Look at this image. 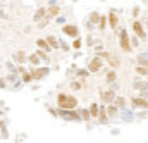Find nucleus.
Instances as JSON below:
<instances>
[{"label":"nucleus","instance_id":"1","mask_svg":"<svg viewBox=\"0 0 148 143\" xmlns=\"http://www.w3.org/2000/svg\"><path fill=\"white\" fill-rule=\"evenodd\" d=\"M57 107H59V110H74L77 107V98L69 93H59L57 95Z\"/></svg>","mask_w":148,"mask_h":143},{"label":"nucleus","instance_id":"2","mask_svg":"<svg viewBox=\"0 0 148 143\" xmlns=\"http://www.w3.org/2000/svg\"><path fill=\"white\" fill-rule=\"evenodd\" d=\"M119 43H121V48H122V52H126V54H129L131 52V40H129V35H127V31L126 30H121V33H119Z\"/></svg>","mask_w":148,"mask_h":143},{"label":"nucleus","instance_id":"3","mask_svg":"<svg viewBox=\"0 0 148 143\" xmlns=\"http://www.w3.org/2000/svg\"><path fill=\"white\" fill-rule=\"evenodd\" d=\"M100 100H102V104H112L115 100V90L114 88L100 90Z\"/></svg>","mask_w":148,"mask_h":143},{"label":"nucleus","instance_id":"4","mask_svg":"<svg viewBox=\"0 0 148 143\" xmlns=\"http://www.w3.org/2000/svg\"><path fill=\"white\" fill-rule=\"evenodd\" d=\"M62 33L67 36H71V38H77L79 36V28L76 26V24H64L62 26Z\"/></svg>","mask_w":148,"mask_h":143},{"label":"nucleus","instance_id":"5","mask_svg":"<svg viewBox=\"0 0 148 143\" xmlns=\"http://www.w3.org/2000/svg\"><path fill=\"white\" fill-rule=\"evenodd\" d=\"M133 31L136 33V36L138 38H141L143 41L147 40V33H145V28H143V24H141V21H133Z\"/></svg>","mask_w":148,"mask_h":143},{"label":"nucleus","instance_id":"6","mask_svg":"<svg viewBox=\"0 0 148 143\" xmlns=\"http://www.w3.org/2000/svg\"><path fill=\"white\" fill-rule=\"evenodd\" d=\"M102 66H103L102 59H100V57H95V59H91V60L88 62V72H98L102 69Z\"/></svg>","mask_w":148,"mask_h":143},{"label":"nucleus","instance_id":"7","mask_svg":"<svg viewBox=\"0 0 148 143\" xmlns=\"http://www.w3.org/2000/svg\"><path fill=\"white\" fill-rule=\"evenodd\" d=\"M59 116L62 119H67V121H79V114L76 110H59Z\"/></svg>","mask_w":148,"mask_h":143},{"label":"nucleus","instance_id":"8","mask_svg":"<svg viewBox=\"0 0 148 143\" xmlns=\"http://www.w3.org/2000/svg\"><path fill=\"white\" fill-rule=\"evenodd\" d=\"M131 105H133V107H140V109H143V110H147L148 109V100L147 98H143V97H136V98L131 100Z\"/></svg>","mask_w":148,"mask_h":143},{"label":"nucleus","instance_id":"9","mask_svg":"<svg viewBox=\"0 0 148 143\" xmlns=\"http://www.w3.org/2000/svg\"><path fill=\"white\" fill-rule=\"evenodd\" d=\"M36 47L40 48V50H43V52H50V50H52V47L48 45V41H47L45 38H38L36 40Z\"/></svg>","mask_w":148,"mask_h":143},{"label":"nucleus","instance_id":"10","mask_svg":"<svg viewBox=\"0 0 148 143\" xmlns=\"http://www.w3.org/2000/svg\"><path fill=\"white\" fill-rule=\"evenodd\" d=\"M107 21H109V24H110L112 30H115V28H117V24H119V19H117V14H115V10H110V12H109V17H107Z\"/></svg>","mask_w":148,"mask_h":143},{"label":"nucleus","instance_id":"11","mask_svg":"<svg viewBox=\"0 0 148 143\" xmlns=\"http://www.w3.org/2000/svg\"><path fill=\"white\" fill-rule=\"evenodd\" d=\"M48 72H50L48 67H40V69H36V71L33 72V79H41V78H45Z\"/></svg>","mask_w":148,"mask_h":143},{"label":"nucleus","instance_id":"12","mask_svg":"<svg viewBox=\"0 0 148 143\" xmlns=\"http://www.w3.org/2000/svg\"><path fill=\"white\" fill-rule=\"evenodd\" d=\"M98 121H100L102 124H107V122H109V116H107V110H105L103 105L100 107V112H98Z\"/></svg>","mask_w":148,"mask_h":143},{"label":"nucleus","instance_id":"13","mask_svg":"<svg viewBox=\"0 0 148 143\" xmlns=\"http://www.w3.org/2000/svg\"><path fill=\"white\" fill-rule=\"evenodd\" d=\"M45 14H47V9L45 7H40L36 12H35V16H33V21L40 23V19H45Z\"/></svg>","mask_w":148,"mask_h":143},{"label":"nucleus","instance_id":"14","mask_svg":"<svg viewBox=\"0 0 148 143\" xmlns=\"http://www.w3.org/2000/svg\"><path fill=\"white\" fill-rule=\"evenodd\" d=\"M59 12H60V7H59V5H50L48 10H47V16H48V17H55Z\"/></svg>","mask_w":148,"mask_h":143},{"label":"nucleus","instance_id":"15","mask_svg":"<svg viewBox=\"0 0 148 143\" xmlns=\"http://www.w3.org/2000/svg\"><path fill=\"white\" fill-rule=\"evenodd\" d=\"M47 41H48V45L52 47V50H55V48H59V41H57V38L55 36H52V35H48L47 38H45Z\"/></svg>","mask_w":148,"mask_h":143},{"label":"nucleus","instance_id":"16","mask_svg":"<svg viewBox=\"0 0 148 143\" xmlns=\"http://www.w3.org/2000/svg\"><path fill=\"white\" fill-rule=\"evenodd\" d=\"M100 19H102V16H100L98 12H91V14H90V24H98Z\"/></svg>","mask_w":148,"mask_h":143},{"label":"nucleus","instance_id":"17","mask_svg":"<svg viewBox=\"0 0 148 143\" xmlns=\"http://www.w3.org/2000/svg\"><path fill=\"white\" fill-rule=\"evenodd\" d=\"M88 110H90V116H91V117H97V119H98V112H100V107H98L97 104H91Z\"/></svg>","mask_w":148,"mask_h":143},{"label":"nucleus","instance_id":"18","mask_svg":"<svg viewBox=\"0 0 148 143\" xmlns=\"http://www.w3.org/2000/svg\"><path fill=\"white\" fill-rule=\"evenodd\" d=\"M105 110H107V116H109V119H110V117H115V114H117L119 109L115 107L114 104H109V107L105 109Z\"/></svg>","mask_w":148,"mask_h":143},{"label":"nucleus","instance_id":"19","mask_svg":"<svg viewBox=\"0 0 148 143\" xmlns=\"http://www.w3.org/2000/svg\"><path fill=\"white\" fill-rule=\"evenodd\" d=\"M112 104H114L117 109H122L124 105H126V98H124V97H115V100H114Z\"/></svg>","mask_w":148,"mask_h":143},{"label":"nucleus","instance_id":"20","mask_svg":"<svg viewBox=\"0 0 148 143\" xmlns=\"http://www.w3.org/2000/svg\"><path fill=\"white\" fill-rule=\"evenodd\" d=\"M134 88H136V90L145 91V90H148V83H147V81H136V83H134Z\"/></svg>","mask_w":148,"mask_h":143},{"label":"nucleus","instance_id":"21","mask_svg":"<svg viewBox=\"0 0 148 143\" xmlns=\"http://www.w3.org/2000/svg\"><path fill=\"white\" fill-rule=\"evenodd\" d=\"M115 79H117V74H115V71H114V69L107 72V76H105V81H107V83H114Z\"/></svg>","mask_w":148,"mask_h":143},{"label":"nucleus","instance_id":"22","mask_svg":"<svg viewBox=\"0 0 148 143\" xmlns=\"http://www.w3.org/2000/svg\"><path fill=\"white\" fill-rule=\"evenodd\" d=\"M14 59H16V62H17V64H23V62H26V60H28V59H26V55H24L23 52H17V54L14 55Z\"/></svg>","mask_w":148,"mask_h":143},{"label":"nucleus","instance_id":"23","mask_svg":"<svg viewBox=\"0 0 148 143\" xmlns=\"http://www.w3.org/2000/svg\"><path fill=\"white\" fill-rule=\"evenodd\" d=\"M28 62L33 64V66H38L40 64V57H38L36 54H31V55H28Z\"/></svg>","mask_w":148,"mask_h":143},{"label":"nucleus","instance_id":"24","mask_svg":"<svg viewBox=\"0 0 148 143\" xmlns=\"http://www.w3.org/2000/svg\"><path fill=\"white\" fill-rule=\"evenodd\" d=\"M79 117H81L83 121H90V119H91V116H90V110H88V109H83V110L79 112Z\"/></svg>","mask_w":148,"mask_h":143},{"label":"nucleus","instance_id":"25","mask_svg":"<svg viewBox=\"0 0 148 143\" xmlns=\"http://www.w3.org/2000/svg\"><path fill=\"white\" fill-rule=\"evenodd\" d=\"M109 64H110V67H115V69H117V67L121 66V59H119V57H110V59H109Z\"/></svg>","mask_w":148,"mask_h":143},{"label":"nucleus","instance_id":"26","mask_svg":"<svg viewBox=\"0 0 148 143\" xmlns=\"http://www.w3.org/2000/svg\"><path fill=\"white\" fill-rule=\"evenodd\" d=\"M136 74H140V76H148V69L145 66H136Z\"/></svg>","mask_w":148,"mask_h":143},{"label":"nucleus","instance_id":"27","mask_svg":"<svg viewBox=\"0 0 148 143\" xmlns=\"http://www.w3.org/2000/svg\"><path fill=\"white\" fill-rule=\"evenodd\" d=\"M71 88H73L74 91H79V90L84 88V85H83L81 81H73V83H71Z\"/></svg>","mask_w":148,"mask_h":143},{"label":"nucleus","instance_id":"28","mask_svg":"<svg viewBox=\"0 0 148 143\" xmlns=\"http://www.w3.org/2000/svg\"><path fill=\"white\" fill-rule=\"evenodd\" d=\"M36 55H38V57H40V60H47V62L50 60V59H48V55H47V52H43V50H40V48H38Z\"/></svg>","mask_w":148,"mask_h":143},{"label":"nucleus","instance_id":"29","mask_svg":"<svg viewBox=\"0 0 148 143\" xmlns=\"http://www.w3.org/2000/svg\"><path fill=\"white\" fill-rule=\"evenodd\" d=\"M73 48H74V50H79V48H81V40H79V36H77V38H74Z\"/></svg>","mask_w":148,"mask_h":143},{"label":"nucleus","instance_id":"30","mask_svg":"<svg viewBox=\"0 0 148 143\" xmlns=\"http://www.w3.org/2000/svg\"><path fill=\"white\" fill-rule=\"evenodd\" d=\"M24 76H23V79H24V83H29L31 79H33V74H29V72H23Z\"/></svg>","mask_w":148,"mask_h":143},{"label":"nucleus","instance_id":"31","mask_svg":"<svg viewBox=\"0 0 148 143\" xmlns=\"http://www.w3.org/2000/svg\"><path fill=\"white\" fill-rule=\"evenodd\" d=\"M105 23H107V17H103V16H102L100 23H98V28H100V30H103V28H105Z\"/></svg>","mask_w":148,"mask_h":143},{"label":"nucleus","instance_id":"32","mask_svg":"<svg viewBox=\"0 0 148 143\" xmlns=\"http://www.w3.org/2000/svg\"><path fill=\"white\" fill-rule=\"evenodd\" d=\"M77 76H79V78H86V76H88V69H81V71H77Z\"/></svg>","mask_w":148,"mask_h":143},{"label":"nucleus","instance_id":"33","mask_svg":"<svg viewBox=\"0 0 148 143\" xmlns=\"http://www.w3.org/2000/svg\"><path fill=\"white\" fill-rule=\"evenodd\" d=\"M97 57H100V59H110V55H109L107 52H102V54H98Z\"/></svg>","mask_w":148,"mask_h":143},{"label":"nucleus","instance_id":"34","mask_svg":"<svg viewBox=\"0 0 148 143\" xmlns=\"http://www.w3.org/2000/svg\"><path fill=\"white\" fill-rule=\"evenodd\" d=\"M138 14H140V9H138V7H134V9H133V16H138Z\"/></svg>","mask_w":148,"mask_h":143},{"label":"nucleus","instance_id":"35","mask_svg":"<svg viewBox=\"0 0 148 143\" xmlns=\"http://www.w3.org/2000/svg\"><path fill=\"white\" fill-rule=\"evenodd\" d=\"M0 88H5V81L3 79H0Z\"/></svg>","mask_w":148,"mask_h":143},{"label":"nucleus","instance_id":"36","mask_svg":"<svg viewBox=\"0 0 148 143\" xmlns=\"http://www.w3.org/2000/svg\"><path fill=\"white\" fill-rule=\"evenodd\" d=\"M0 129H5V122L3 121H0Z\"/></svg>","mask_w":148,"mask_h":143},{"label":"nucleus","instance_id":"37","mask_svg":"<svg viewBox=\"0 0 148 143\" xmlns=\"http://www.w3.org/2000/svg\"><path fill=\"white\" fill-rule=\"evenodd\" d=\"M145 67H147V69H148V60H147V62H145Z\"/></svg>","mask_w":148,"mask_h":143},{"label":"nucleus","instance_id":"38","mask_svg":"<svg viewBox=\"0 0 148 143\" xmlns=\"http://www.w3.org/2000/svg\"><path fill=\"white\" fill-rule=\"evenodd\" d=\"M0 116H2V112H0Z\"/></svg>","mask_w":148,"mask_h":143},{"label":"nucleus","instance_id":"39","mask_svg":"<svg viewBox=\"0 0 148 143\" xmlns=\"http://www.w3.org/2000/svg\"><path fill=\"white\" fill-rule=\"evenodd\" d=\"M147 78H148V76H147Z\"/></svg>","mask_w":148,"mask_h":143}]
</instances>
